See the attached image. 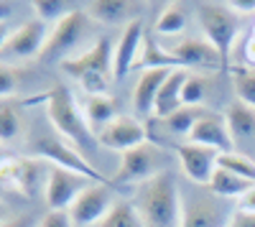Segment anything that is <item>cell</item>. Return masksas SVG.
<instances>
[{
	"mask_svg": "<svg viewBox=\"0 0 255 227\" xmlns=\"http://www.w3.org/2000/svg\"><path fill=\"white\" fill-rule=\"evenodd\" d=\"M138 3H130V0H95L87 8V15L97 23H120V20H135L138 13Z\"/></svg>",
	"mask_w": 255,
	"mask_h": 227,
	"instance_id": "cell-20",
	"label": "cell"
},
{
	"mask_svg": "<svg viewBox=\"0 0 255 227\" xmlns=\"http://www.w3.org/2000/svg\"><path fill=\"white\" fill-rule=\"evenodd\" d=\"M204 95H207V82H204V77L189 72V77H186V82H184L181 102H184V105H189V108H202Z\"/></svg>",
	"mask_w": 255,
	"mask_h": 227,
	"instance_id": "cell-32",
	"label": "cell"
},
{
	"mask_svg": "<svg viewBox=\"0 0 255 227\" xmlns=\"http://www.w3.org/2000/svg\"><path fill=\"white\" fill-rule=\"evenodd\" d=\"M72 10H77L72 3L67 0H36L33 3V13L38 20H44V23H59L61 18H67Z\"/></svg>",
	"mask_w": 255,
	"mask_h": 227,
	"instance_id": "cell-30",
	"label": "cell"
},
{
	"mask_svg": "<svg viewBox=\"0 0 255 227\" xmlns=\"http://www.w3.org/2000/svg\"><path fill=\"white\" fill-rule=\"evenodd\" d=\"M243 61L248 69H255V23L250 26V31L243 41Z\"/></svg>",
	"mask_w": 255,
	"mask_h": 227,
	"instance_id": "cell-35",
	"label": "cell"
},
{
	"mask_svg": "<svg viewBox=\"0 0 255 227\" xmlns=\"http://www.w3.org/2000/svg\"><path fill=\"white\" fill-rule=\"evenodd\" d=\"M227 227H255V215H248V212H232Z\"/></svg>",
	"mask_w": 255,
	"mask_h": 227,
	"instance_id": "cell-38",
	"label": "cell"
},
{
	"mask_svg": "<svg viewBox=\"0 0 255 227\" xmlns=\"http://www.w3.org/2000/svg\"><path fill=\"white\" fill-rule=\"evenodd\" d=\"M143 41H145V33H143V20L140 18L125 23V28H123L120 38H118V46H115V56H113L115 79H123L138 64L140 51H143Z\"/></svg>",
	"mask_w": 255,
	"mask_h": 227,
	"instance_id": "cell-15",
	"label": "cell"
},
{
	"mask_svg": "<svg viewBox=\"0 0 255 227\" xmlns=\"http://www.w3.org/2000/svg\"><path fill=\"white\" fill-rule=\"evenodd\" d=\"M15 90H18V69L13 64L0 61V100L15 97Z\"/></svg>",
	"mask_w": 255,
	"mask_h": 227,
	"instance_id": "cell-33",
	"label": "cell"
},
{
	"mask_svg": "<svg viewBox=\"0 0 255 227\" xmlns=\"http://www.w3.org/2000/svg\"><path fill=\"white\" fill-rule=\"evenodd\" d=\"M225 120L230 125V133L235 140L240 138H253L255 135V108L245 105L243 100H235L225 113Z\"/></svg>",
	"mask_w": 255,
	"mask_h": 227,
	"instance_id": "cell-23",
	"label": "cell"
},
{
	"mask_svg": "<svg viewBox=\"0 0 255 227\" xmlns=\"http://www.w3.org/2000/svg\"><path fill=\"white\" fill-rule=\"evenodd\" d=\"M171 54L179 59L181 69H186L191 74H215V72L225 69L220 51L207 38H184L171 49Z\"/></svg>",
	"mask_w": 255,
	"mask_h": 227,
	"instance_id": "cell-9",
	"label": "cell"
},
{
	"mask_svg": "<svg viewBox=\"0 0 255 227\" xmlns=\"http://www.w3.org/2000/svg\"><path fill=\"white\" fill-rule=\"evenodd\" d=\"M232 77H235L238 100H243L245 105H250V108H255V69L235 67L232 69Z\"/></svg>",
	"mask_w": 255,
	"mask_h": 227,
	"instance_id": "cell-31",
	"label": "cell"
},
{
	"mask_svg": "<svg viewBox=\"0 0 255 227\" xmlns=\"http://www.w3.org/2000/svg\"><path fill=\"white\" fill-rule=\"evenodd\" d=\"M8 36H10V33H8V23H5V20H0V51H3Z\"/></svg>",
	"mask_w": 255,
	"mask_h": 227,
	"instance_id": "cell-40",
	"label": "cell"
},
{
	"mask_svg": "<svg viewBox=\"0 0 255 227\" xmlns=\"http://www.w3.org/2000/svg\"><path fill=\"white\" fill-rule=\"evenodd\" d=\"M95 135H97V143L102 148L120 151V153L130 151V148H135V146H140V143L148 140L143 122L138 117H130V115H118L105 128L95 130Z\"/></svg>",
	"mask_w": 255,
	"mask_h": 227,
	"instance_id": "cell-12",
	"label": "cell"
},
{
	"mask_svg": "<svg viewBox=\"0 0 255 227\" xmlns=\"http://www.w3.org/2000/svg\"><path fill=\"white\" fill-rule=\"evenodd\" d=\"M0 194H3V189H0Z\"/></svg>",
	"mask_w": 255,
	"mask_h": 227,
	"instance_id": "cell-43",
	"label": "cell"
},
{
	"mask_svg": "<svg viewBox=\"0 0 255 227\" xmlns=\"http://www.w3.org/2000/svg\"><path fill=\"white\" fill-rule=\"evenodd\" d=\"M95 227H143L135 207H133V202H128V199H120L113 204V210L105 215Z\"/></svg>",
	"mask_w": 255,
	"mask_h": 227,
	"instance_id": "cell-26",
	"label": "cell"
},
{
	"mask_svg": "<svg viewBox=\"0 0 255 227\" xmlns=\"http://www.w3.org/2000/svg\"><path fill=\"white\" fill-rule=\"evenodd\" d=\"M235 210L238 212H248V215H255V184L253 187L238 199V204H235Z\"/></svg>",
	"mask_w": 255,
	"mask_h": 227,
	"instance_id": "cell-36",
	"label": "cell"
},
{
	"mask_svg": "<svg viewBox=\"0 0 255 227\" xmlns=\"http://www.w3.org/2000/svg\"><path fill=\"white\" fill-rule=\"evenodd\" d=\"M204 113H207L204 108H189V105H181L176 113H171L168 117H163L161 122L166 125L168 133H174V135H189V130L194 128V122H197Z\"/></svg>",
	"mask_w": 255,
	"mask_h": 227,
	"instance_id": "cell-27",
	"label": "cell"
},
{
	"mask_svg": "<svg viewBox=\"0 0 255 227\" xmlns=\"http://www.w3.org/2000/svg\"><path fill=\"white\" fill-rule=\"evenodd\" d=\"M166 171V153L156 146V143H140V146L120 153V166L113 176V187L118 184H130V187H140L148 179H153Z\"/></svg>",
	"mask_w": 255,
	"mask_h": 227,
	"instance_id": "cell-6",
	"label": "cell"
},
{
	"mask_svg": "<svg viewBox=\"0 0 255 227\" xmlns=\"http://www.w3.org/2000/svg\"><path fill=\"white\" fill-rule=\"evenodd\" d=\"M189 72L186 69H174V72H168L166 82L161 85L158 90V97H156V108H153V115L158 120L168 117L171 113H176L184 102H181V92H184V82H186Z\"/></svg>",
	"mask_w": 255,
	"mask_h": 227,
	"instance_id": "cell-19",
	"label": "cell"
},
{
	"mask_svg": "<svg viewBox=\"0 0 255 227\" xmlns=\"http://www.w3.org/2000/svg\"><path fill=\"white\" fill-rule=\"evenodd\" d=\"M133 207L143 227H181V199L171 171H163L135 187Z\"/></svg>",
	"mask_w": 255,
	"mask_h": 227,
	"instance_id": "cell-1",
	"label": "cell"
},
{
	"mask_svg": "<svg viewBox=\"0 0 255 227\" xmlns=\"http://www.w3.org/2000/svg\"><path fill=\"white\" fill-rule=\"evenodd\" d=\"M113 49L115 46L110 44V38L102 36L87 51L64 59L61 69H64V74L77 79L87 95H110V85L115 79V67H113L115 51Z\"/></svg>",
	"mask_w": 255,
	"mask_h": 227,
	"instance_id": "cell-3",
	"label": "cell"
},
{
	"mask_svg": "<svg viewBox=\"0 0 255 227\" xmlns=\"http://www.w3.org/2000/svg\"><path fill=\"white\" fill-rule=\"evenodd\" d=\"M38 100L44 102V110H46L49 122L54 125V133H59L67 143H72L77 151L87 156L100 146L97 135L92 133L87 117L82 113V105H77V100L72 97V92L67 87L56 85L54 90L44 92Z\"/></svg>",
	"mask_w": 255,
	"mask_h": 227,
	"instance_id": "cell-2",
	"label": "cell"
},
{
	"mask_svg": "<svg viewBox=\"0 0 255 227\" xmlns=\"http://www.w3.org/2000/svg\"><path fill=\"white\" fill-rule=\"evenodd\" d=\"M82 113L87 117L90 128L97 125L100 130L118 117V100L113 95H87V100L82 102Z\"/></svg>",
	"mask_w": 255,
	"mask_h": 227,
	"instance_id": "cell-21",
	"label": "cell"
},
{
	"mask_svg": "<svg viewBox=\"0 0 255 227\" xmlns=\"http://www.w3.org/2000/svg\"><path fill=\"white\" fill-rule=\"evenodd\" d=\"M5 220H8V212H5V204L0 202V225H3Z\"/></svg>",
	"mask_w": 255,
	"mask_h": 227,
	"instance_id": "cell-42",
	"label": "cell"
},
{
	"mask_svg": "<svg viewBox=\"0 0 255 227\" xmlns=\"http://www.w3.org/2000/svg\"><path fill=\"white\" fill-rule=\"evenodd\" d=\"M227 8L238 15H248L255 13V0H227Z\"/></svg>",
	"mask_w": 255,
	"mask_h": 227,
	"instance_id": "cell-37",
	"label": "cell"
},
{
	"mask_svg": "<svg viewBox=\"0 0 255 227\" xmlns=\"http://www.w3.org/2000/svg\"><path fill=\"white\" fill-rule=\"evenodd\" d=\"M232 212H227L215 199H191L181 207V227H227Z\"/></svg>",
	"mask_w": 255,
	"mask_h": 227,
	"instance_id": "cell-16",
	"label": "cell"
},
{
	"mask_svg": "<svg viewBox=\"0 0 255 227\" xmlns=\"http://www.w3.org/2000/svg\"><path fill=\"white\" fill-rule=\"evenodd\" d=\"M217 166H220V169H225V171H232L235 176L248 179V181H253V184H255V161H253V158H248V156H243V153H238V151L220 153Z\"/></svg>",
	"mask_w": 255,
	"mask_h": 227,
	"instance_id": "cell-29",
	"label": "cell"
},
{
	"mask_svg": "<svg viewBox=\"0 0 255 227\" xmlns=\"http://www.w3.org/2000/svg\"><path fill=\"white\" fill-rule=\"evenodd\" d=\"M138 67L143 69H181L179 59L171 54V49H163L161 44H156L153 38L143 41V51H140V59H138Z\"/></svg>",
	"mask_w": 255,
	"mask_h": 227,
	"instance_id": "cell-25",
	"label": "cell"
},
{
	"mask_svg": "<svg viewBox=\"0 0 255 227\" xmlns=\"http://www.w3.org/2000/svg\"><path fill=\"white\" fill-rule=\"evenodd\" d=\"M0 227H38V222L31 215H15V217H8Z\"/></svg>",
	"mask_w": 255,
	"mask_h": 227,
	"instance_id": "cell-39",
	"label": "cell"
},
{
	"mask_svg": "<svg viewBox=\"0 0 255 227\" xmlns=\"http://www.w3.org/2000/svg\"><path fill=\"white\" fill-rule=\"evenodd\" d=\"M250 187H253V181L240 179L232 171H225L220 166H217L215 174H212V181H209V192L215 197H220V199H240Z\"/></svg>",
	"mask_w": 255,
	"mask_h": 227,
	"instance_id": "cell-24",
	"label": "cell"
},
{
	"mask_svg": "<svg viewBox=\"0 0 255 227\" xmlns=\"http://www.w3.org/2000/svg\"><path fill=\"white\" fill-rule=\"evenodd\" d=\"M49 38V28L44 20L31 18L26 23H20L5 41L3 51H0V61L5 64H15V61H26V59H41Z\"/></svg>",
	"mask_w": 255,
	"mask_h": 227,
	"instance_id": "cell-8",
	"label": "cell"
},
{
	"mask_svg": "<svg viewBox=\"0 0 255 227\" xmlns=\"http://www.w3.org/2000/svg\"><path fill=\"white\" fill-rule=\"evenodd\" d=\"M113 192H110V184H90L84 189L74 204L67 210L74 220L77 227H95L105 215L113 210Z\"/></svg>",
	"mask_w": 255,
	"mask_h": 227,
	"instance_id": "cell-11",
	"label": "cell"
},
{
	"mask_svg": "<svg viewBox=\"0 0 255 227\" xmlns=\"http://www.w3.org/2000/svg\"><path fill=\"white\" fill-rule=\"evenodd\" d=\"M176 153H179L181 171L186 174V179L199 184V187H209L212 174L217 171L220 153L204 146H197V143H181V146H176Z\"/></svg>",
	"mask_w": 255,
	"mask_h": 227,
	"instance_id": "cell-14",
	"label": "cell"
},
{
	"mask_svg": "<svg viewBox=\"0 0 255 227\" xmlns=\"http://www.w3.org/2000/svg\"><path fill=\"white\" fill-rule=\"evenodd\" d=\"M168 72H171V69H143L138 85L133 90V110L138 115H153L158 90L166 82Z\"/></svg>",
	"mask_w": 255,
	"mask_h": 227,
	"instance_id": "cell-18",
	"label": "cell"
},
{
	"mask_svg": "<svg viewBox=\"0 0 255 227\" xmlns=\"http://www.w3.org/2000/svg\"><path fill=\"white\" fill-rule=\"evenodd\" d=\"M28 148H31V156L33 158H44L49 163H54V166H61L67 171H74V174H82L87 176L97 184H110L113 187V179H108L105 174H100L90 158L84 156L82 151H77L72 143H67L59 133H38L33 140H28Z\"/></svg>",
	"mask_w": 255,
	"mask_h": 227,
	"instance_id": "cell-4",
	"label": "cell"
},
{
	"mask_svg": "<svg viewBox=\"0 0 255 227\" xmlns=\"http://www.w3.org/2000/svg\"><path fill=\"white\" fill-rule=\"evenodd\" d=\"M38 227H77V225H74V220L67 210H49L41 217Z\"/></svg>",
	"mask_w": 255,
	"mask_h": 227,
	"instance_id": "cell-34",
	"label": "cell"
},
{
	"mask_svg": "<svg viewBox=\"0 0 255 227\" xmlns=\"http://www.w3.org/2000/svg\"><path fill=\"white\" fill-rule=\"evenodd\" d=\"M10 15V3H3V0H0V20H5Z\"/></svg>",
	"mask_w": 255,
	"mask_h": 227,
	"instance_id": "cell-41",
	"label": "cell"
},
{
	"mask_svg": "<svg viewBox=\"0 0 255 227\" xmlns=\"http://www.w3.org/2000/svg\"><path fill=\"white\" fill-rule=\"evenodd\" d=\"M184 28H186V10L181 5H176V3H168L161 10L158 20H156V33H161V36H179Z\"/></svg>",
	"mask_w": 255,
	"mask_h": 227,
	"instance_id": "cell-28",
	"label": "cell"
},
{
	"mask_svg": "<svg viewBox=\"0 0 255 227\" xmlns=\"http://www.w3.org/2000/svg\"><path fill=\"white\" fill-rule=\"evenodd\" d=\"M51 174V163L44 158H18V174H15V192L33 197L38 189H46V181Z\"/></svg>",
	"mask_w": 255,
	"mask_h": 227,
	"instance_id": "cell-17",
	"label": "cell"
},
{
	"mask_svg": "<svg viewBox=\"0 0 255 227\" xmlns=\"http://www.w3.org/2000/svg\"><path fill=\"white\" fill-rule=\"evenodd\" d=\"M90 15L87 10H72L67 18H61L59 23H54L49 38H46V46H44V54H41V61H56V59H69L72 51L82 44V38L87 36L90 31Z\"/></svg>",
	"mask_w": 255,
	"mask_h": 227,
	"instance_id": "cell-7",
	"label": "cell"
},
{
	"mask_svg": "<svg viewBox=\"0 0 255 227\" xmlns=\"http://www.w3.org/2000/svg\"><path fill=\"white\" fill-rule=\"evenodd\" d=\"M197 15H199V26L204 28V38L220 51L227 69L232 56V44H235L240 33V15L232 13L227 3H212V0L197 5Z\"/></svg>",
	"mask_w": 255,
	"mask_h": 227,
	"instance_id": "cell-5",
	"label": "cell"
},
{
	"mask_svg": "<svg viewBox=\"0 0 255 227\" xmlns=\"http://www.w3.org/2000/svg\"><path fill=\"white\" fill-rule=\"evenodd\" d=\"M186 143H197V146H204V148H212L217 153H230L235 151V138L230 133V125L225 115H217V113H204L194 128L189 130L186 135Z\"/></svg>",
	"mask_w": 255,
	"mask_h": 227,
	"instance_id": "cell-13",
	"label": "cell"
},
{
	"mask_svg": "<svg viewBox=\"0 0 255 227\" xmlns=\"http://www.w3.org/2000/svg\"><path fill=\"white\" fill-rule=\"evenodd\" d=\"M90 184H97V181L51 163V174H49L46 189H44V199L49 204V210H69L74 204V199L87 189Z\"/></svg>",
	"mask_w": 255,
	"mask_h": 227,
	"instance_id": "cell-10",
	"label": "cell"
},
{
	"mask_svg": "<svg viewBox=\"0 0 255 227\" xmlns=\"http://www.w3.org/2000/svg\"><path fill=\"white\" fill-rule=\"evenodd\" d=\"M23 133V115H20V102L15 97L0 100V146L13 143Z\"/></svg>",
	"mask_w": 255,
	"mask_h": 227,
	"instance_id": "cell-22",
	"label": "cell"
}]
</instances>
